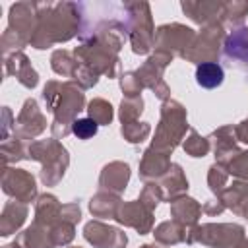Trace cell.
I'll use <instances>...</instances> for the list:
<instances>
[{
    "label": "cell",
    "mask_w": 248,
    "mask_h": 248,
    "mask_svg": "<svg viewBox=\"0 0 248 248\" xmlns=\"http://www.w3.org/2000/svg\"><path fill=\"white\" fill-rule=\"evenodd\" d=\"M72 132H74L78 138H83V140H87V138H91V136L97 132V124H95L93 120H89V118H81V120L74 122V126H72Z\"/></svg>",
    "instance_id": "cell-2"
},
{
    "label": "cell",
    "mask_w": 248,
    "mask_h": 248,
    "mask_svg": "<svg viewBox=\"0 0 248 248\" xmlns=\"http://www.w3.org/2000/svg\"><path fill=\"white\" fill-rule=\"evenodd\" d=\"M223 68L215 62H203L196 68V81L202 85V87H207V89H213L217 85H221L223 81Z\"/></svg>",
    "instance_id": "cell-1"
}]
</instances>
